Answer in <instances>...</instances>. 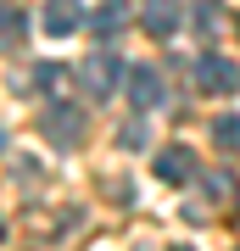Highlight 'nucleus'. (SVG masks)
<instances>
[{"label":"nucleus","mask_w":240,"mask_h":251,"mask_svg":"<svg viewBox=\"0 0 240 251\" xmlns=\"http://www.w3.org/2000/svg\"><path fill=\"white\" fill-rule=\"evenodd\" d=\"M45 140L56 145V151H73V145L84 140V106H73V100H51V112H45Z\"/></svg>","instance_id":"f257e3e1"},{"label":"nucleus","mask_w":240,"mask_h":251,"mask_svg":"<svg viewBox=\"0 0 240 251\" xmlns=\"http://www.w3.org/2000/svg\"><path fill=\"white\" fill-rule=\"evenodd\" d=\"M79 23H84V6H79V0H45V6H39V28L51 39L79 34Z\"/></svg>","instance_id":"f03ea898"},{"label":"nucleus","mask_w":240,"mask_h":251,"mask_svg":"<svg viewBox=\"0 0 240 251\" xmlns=\"http://www.w3.org/2000/svg\"><path fill=\"white\" fill-rule=\"evenodd\" d=\"M196 84H201L207 95H229L235 84H240V73H235V62H223V56L207 50V56H196Z\"/></svg>","instance_id":"7ed1b4c3"},{"label":"nucleus","mask_w":240,"mask_h":251,"mask_svg":"<svg viewBox=\"0 0 240 251\" xmlns=\"http://www.w3.org/2000/svg\"><path fill=\"white\" fill-rule=\"evenodd\" d=\"M79 78H84V90L95 95V100H107V95H112V84H117V56H107V50L89 56V62L79 67Z\"/></svg>","instance_id":"20e7f679"},{"label":"nucleus","mask_w":240,"mask_h":251,"mask_svg":"<svg viewBox=\"0 0 240 251\" xmlns=\"http://www.w3.org/2000/svg\"><path fill=\"white\" fill-rule=\"evenodd\" d=\"M129 100H134V112H151V106H162V73L140 62V67L129 73Z\"/></svg>","instance_id":"39448f33"},{"label":"nucleus","mask_w":240,"mask_h":251,"mask_svg":"<svg viewBox=\"0 0 240 251\" xmlns=\"http://www.w3.org/2000/svg\"><path fill=\"white\" fill-rule=\"evenodd\" d=\"M140 23H145V34L168 39L173 28H179V0H145V6H140Z\"/></svg>","instance_id":"423d86ee"},{"label":"nucleus","mask_w":240,"mask_h":251,"mask_svg":"<svg viewBox=\"0 0 240 251\" xmlns=\"http://www.w3.org/2000/svg\"><path fill=\"white\" fill-rule=\"evenodd\" d=\"M89 28H95L101 39H117V34L129 28V0H101L95 17H89Z\"/></svg>","instance_id":"0eeeda50"},{"label":"nucleus","mask_w":240,"mask_h":251,"mask_svg":"<svg viewBox=\"0 0 240 251\" xmlns=\"http://www.w3.org/2000/svg\"><path fill=\"white\" fill-rule=\"evenodd\" d=\"M157 173H162L168 184H185V179H196V162H190V151H179V145H173V151L157 156Z\"/></svg>","instance_id":"6e6552de"},{"label":"nucleus","mask_w":240,"mask_h":251,"mask_svg":"<svg viewBox=\"0 0 240 251\" xmlns=\"http://www.w3.org/2000/svg\"><path fill=\"white\" fill-rule=\"evenodd\" d=\"M23 34H28L23 11H17V6H0V50H17V45H23Z\"/></svg>","instance_id":"1a4fd4ad"},{"label":"nucleus","mask_w":240,"mask_h":251,"mask_svg":"<svg viewBox=\"0 0 240 251\" xmlns=\"http://www.w3.org/2000/svg\"><path fill=\"white\" fill-rule=\"evenodd\" d=\"M196 34H218V0H196Z\"/></svg>","instance_id":"9d476101"},{"label":"nucleus","mask_w":240,"mask_h":251,"mask_svg":"<svg viewBox=\"0 0 240 251\" xmlns=\"http://www.w3.org/2000/svg\"><path fill=\"white\" fill-rule=\"evenodd\" d=\"M213 134H218V145H240V117H218Z\"/></svg>","instance_id":"9b49d317"},{"label":"nucleus","mask_w":240,"mask_h":251,"mask_svg":"<svg viewBox=\"0 0 240 251\" xmlns=\"http://www.w3.org/2000/svg\"><path fill=\"white\" fill-rule=\"evenodd\" d=\"M39 84H45V90H56V84H62V67L45 62V67H39Z\"/></svg>","instance_id":"f8f14e48"},{"label":"nucleus","mask_w":240,"mask_h":251,"mask_svg":"<svg viewBox=\"0 0 240 251\" xmlns=\"http://www.w3.org/2000/svg\"><path fill=\"white\" fill-rule=\"evenodd\" d=\"M117 140H123V145H145V123H129V128H123Z\"/></svg>","instance_id":"ddd939ff"},{"label":"nucleus","mask_w":240,"mask_h":251,"mask_svg":"<svg viewBox=\"0 0 240 251\" xmlns=\"http://www.w3.org/2000/svg\"><path fill=\"white\" fill-rule=\"evenodd\" d=\"M0 145H6V128H0Z\"/></svg>","instance_id":"4468645a"},{"label":"nucleus","mask_w":240,"mask_h":251,"mask_svg":"<svg viewBox=\"0 0 240 251\" xmlns=\"http://www.w3.org/2000/svg\"><path fill=\"white\" fill-rule=\"evenodd\" d=\"M173 251H190V246H173Z\"/></svg>","instance_id":"2eb2a0df"},{"label":"nucleus","mask_w":240,"mask_h":251,"mask_svg":"<svg viewBox=\"0 0 240 251\" xmlns=\"http://www.w3.org/2000/svg\"><path fill=\"white\" fill-rule=\"evenodd\" d=\"M235 34H240V17H235Z\"/></svg>","instance_id":"dca6fc26"}]
</instances>
